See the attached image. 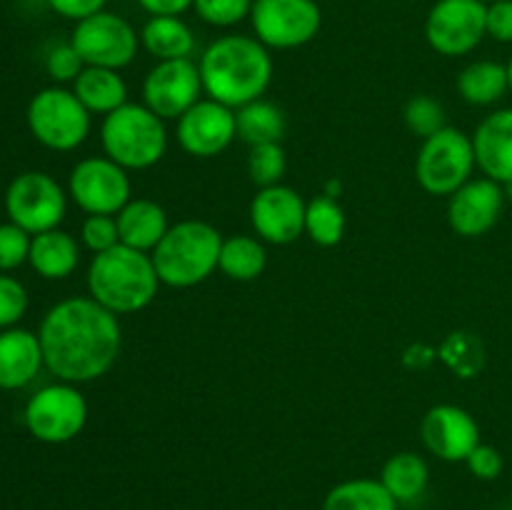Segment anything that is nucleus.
<instances>
[{
    "label": "nucleus",
    "instance_id": "obj_41",
    "mask_svg": "<svg viewBox=\"0 0 512 510\" xmlns=\"http://www.w3.org/2000/svg\"><path fill=\"white\" fill-rule=\"evenodd\" d=\"M105 3H108V0H48V5L60 15V18L75 20V23L88 18V15L105 10Z\"/></svg>",
    "mask_w": 512,
    "mask_h": 510
},
{
    "label": "nucleus",
    "instance_id": "obj_3",
    "mask_svg": "<svg viewBox=\"0 0 512 510\" xmlns=\"http://www.w3.org/2000/svg\"><path fill=\"white\" fill-rule=\"evenodd\" d=\"M85 283L90 298L115 315H133L145 310L163 285L153 255L123 243L93 255Z\"/></svg>",
    "mask_w": 512,
    "mask_h": 510
},
{
    "label": "nucleus",
    "instance_id": "obj_30",
    "mask_svg": "<svg viewBox=\"0 0 512 510\" xmlns=\"http://www.w3.org/2000/svg\"><path fill=\"white\" fill-rule=\"evenodd\" d=\"M235 123H238V138L248 143L250 148L253 145L280 143V138L285 135L283 110L263 98L235 110Z\"/></svg>",
    "mask_w": 512,
    "mask_h": 510
},
{
    "label": "nucleus",
    "instance_id": "obj_37",
    "mask_svg": "<svg viewBox=\"0 0 512 510\" xmlns=\"http://www.w3.org/2000/svg\"><path fill=\"white\" fill-rule=\"evenodd\" d=\"M80 240L93 255L105 253V250L120 245L118 220L115 215H88L80 225Z\"/></svg>",
    "mask_w": 512,
    "mask_h": 510
},
{
    "label": "nucleus",
    "instance_id": "obj_31",
    "mask_svg": "<svg viewBox=\"0 0 512 510\" xmlns=\"http://www.w3.org/2000/svg\"><path fill=\"white\" fill-rule=\"evenodd\" d=\"M305 235L320 248H335L345 235L343 205L328 195L310 200L308 213H305Z\"/></svg>",
    "mask_w": 512,
    "mask_h": 510
},
{
    "label": "nucleus",
    "instance_id": "obj_16",
    "mask_svg": "<svg viewBox=\"0 0 512 510\" xmlns=\"http://www.w3.org/2000/svg\"><path fill=\"white\" fill-rule=\"evenodd\" d=\"M178 145L193 158H215L238 138L235 110L218 100L203 98L178 118Z\"/></svg>",
    "mask_w": 512,
    "mask_h": 510
},
{
    "label": "nucleus",
    "instance_id": "obj_42",
    "mask_svg": "<svg viewBox=\"0 0 512 510\" xmlns=\"http://www.w3.org/2000/svg\"><path fill=\"white\" fill-rule=\"evenodd\" d=\"M435 360H438V348H433L428 343L408 345L403 350V355H400V363L408 370H428Z\"/></svg>",
    "mask_w": 512,
    "mask_h": 510
},
{
    "label": "nucleus",
    "instance_id": "obj_8",
    "mask_svg": "<svg viewBox=\"0 0 512 510\" xmlns=\"http://www.w3.org/2000/svg\"><path fill=\"white\" fill-rule=\"evenodd\" d=\"M88 423V400L78 385H45L30 395L25 405V428L35 440L48 445H63L78 438Z\"/></svg>",
    "mask_w": 512,
    "mask_h": 510
},
{
    "label": "nucleus",
    "instance_id": "obj_4",
    "mask_svg": "<svg viewBox=\"0 0 512 510\" xmlns=\"http://www.w3.org/2000/svg\"><path fill=\"white\" fill-rule=\"evenodd\" d=\"M223 235L205 220H180L153 250V263L160 283L168 288H195L218 270Z\"/></svg>",
    "mask_w": 512,
    "mask_h": 510
},
{
    "label": "nucleus",
    "instance_id": "obj_34",
    "mask_svg": "<svg viewBox=\"0 0 512 510\" xmlns=\"http://www.w3.org/2000/svg\"><path fill=\"white\" fill-rule=\"evenodd\" d=\"M193 10L213 28H233L253 13V0H195Z\"/></svg>",
    "mask_w": 512,
    "mask_h": 510
},
{
    "label": "nucleus",
    "instance_id": "obj_46",
    "mask_svg": "<svg viewBox=\"0 0 512 510\" xmlns=\"http://www.w3.org/2000/svg\"><path fill=\"white\" fill-rule=\"evenodd\" d=\"M508 80H510V93H512V58H510V63H508Z\"/></svg>",
    "mask_w": 512,
    "mask_h": 510
},
{
    "label": "nucleus",
    "instance_id": "obj_12",
    "mask_svg": "<svg viewBox=\"0 0 512 510\" xmlns=\"http://www.w3.org/2000/svg\"><path fill=\"white\" fill-rule=\"evenodd\" d=\"M68 195L88 215H118L133 198L128 170L108 155L83 158L68 178Z\"/></svg>",
    "mask_w": 512,
    "mask_h": 510
},
{
    "label": "nucleus",
    "instance_id": "obj_49",
    "mask_svg": "<svg viewBox=\"0 0 512 510\" xmlns=\"http://www.w3.org/2000/svg\"><path fill=\"white\" fill-rule=\"evenodd\" d=\"M253 3H258V0H253Z\"/></svg>",
    "mask_w": 512,
    "mask_h": 510
},
{
    "label": "nucleus",
    "instance_id": "obj_14",
    "mask_svg": "<svg viewBox=\"0 0 512 510\" xmlns=\"http://www.w3.org/2000/svg\"><path fill=\"white\" fill-rule=\"evenodd\" d=\"M203 95L200 68L190 58L160 60L148 70L143 80V105L158 118L178 120L188 113Z\"/></svg>",
    "mask_w": 512,
    "mask_h": 510
},
{
    "label": "nucleus",
    "instance_id": "obj_32",
    "mask_svg": "<svg viewBox=\"0 0 512 510\" xmlns=\"http://www.w3.org/2000/svg\"><path fill=\"white\" fill-rule=\"evenodd\" d=\"M288 170V155L280 143L253 145L248 155V175L258 188L280 185Z\"/></svg>",
    "mask_w": 512,
    "mask_h": 510
},
{
    "label": "nucleus",
    "instance_id": "obj_10",
    "mask_svg": "<svg viewBox=\"0 0 512 510\" xmlns=\"http://www.w3.org/2000/svg\"><path fill=\"white\" fill-rule=\"evenodd\" d=\"M70 43L85 65L123 70L138 55L140 35L123 15L100 10L75 23Z\"/></svg>",
    "mask_w": 512,
    "mask_h": 510
},
{
    "label": "nucleus",
    "instance_id": "obj_33",
    "mask_svg": "<svg viewBox=\"0 0 512 510\" xmlns=\"http://www.w3.org/2000/svg\"><path fill=\"white\" fill-rule=\"evenodd\" d=\"M403 120L408 125V130L418 138H430V135L440 133L443 128H448V115H445L443 103H438L430 95H413V98L405 103Z\"/></svg>",
    "mask_w": 512,
    "mask_h": 510
},
{
    "label": "nucleus",
    "instance_id": "obj_17",
    "mask_svg": "<svg viewBox=\"0 0 512 510\" xmlns=\"http://www.w3.org/2000/svg\"><path fill=\"white\" fill-rule=\"evenodd\" d=\"M420 438L425 448L445 463H465L468 455L483 443L478 420L465 408L450 403L433 405L423 415Z\"/></svg>",
    "mask_w": 512,
    "mask_h": 510
},
{
    "label": "nucleus",
    "instance_id": "obj_47",
    "mask_svg": "<svg viewBox=\"0 0 512 510\" xmlns=\"http://www.w3.org/2000/svg\"><path fill=\"white\" fill-rule=\"evenodd\" d=\"M483 3H495V0H483Z\"/></svg>",
    "mask_w": 512,
    "mask_h": 510
},
{
    "label": "nucleus",
    "instance_id": "obj_9",
    "mask_svg": "<svg viewBox=\"0 0 512 510\" xmlns=\"http://www.w3.org/2000/svg\"><path fill=\"white\" fill-rule=\"evenodd\" d=\"M68 210V195L53 175L28 170L10 180L5 190V213L10 223L20 225L30 235L55 230Z\"/></svg>",
    "mask_w": 512,
    "mask_h": 510
},
{
    "label": "nucleus",
    "instance_id": "obj_2",
    "mask_svg": "<svg viewBox=\"0 0 512 510\" xmlns=\"http://www.w3.org/2000/svg\"><path fill=\"white\" fill-rule=\"evenodd\" d=\"M203 93L238 110L260 100L273 83V55L255 35H220L200 55Z\"/></svg>",
    "mask_w": 512,
    "mask_h": 510
},
{
    "label": "nucleus",
    "instance_id": "obj_18",
    "mask_svg": "<svg viewBox=\"0 0 512 510\" xmlns=\"http://www.w3.org/2000/svg\"><path fill=\"white\" fill-rule=\"evenodd\" d=\"M505 208L503 185L490 178H470L448 198V225L460 238L490 233Z\"/></svg>",
    "mask_w": 512,
    "mask_h": 510
},
{
    "label": "nucleus",
    "instance_id": "obj_29",
    "mask_svg": "<svg viewBox=\"0 0 512 510\" xmlns=\"http://www.w3.org/2000/svg\"><path fill=\"white\" fill-rule=\"evenodd\" d=\"M438 360L460 380H473L483 373L488 350L473 330H453L438 345Z\"/></svg>",
    "mask_w": 512,
    "mask_h": 510
},
{
    "label": "nucleus",
    "instance_id": "obj_39",
    "mask_svg": "<svg viewBox=\"0 0 512 510\" xmlns=\"http://www.w3.org/2000/svg\"><path fill=\"white\" fill-rule=\"evenodd\" d=\"M465 465H468V470L478 480H498L500 475H503L505 460L498 448H493V445L488 443H480L478 448L468 455Z\"/></svg>",
    "mask_w": 512,
    "mask_h": 510
},
{
    "label": "nucleus",
    "instance_id": "obj_26",
    "mask_svg": "<svg viewBox=\"0 0 512 510\" xmlns=\"http://www.w3.org/2000/svg\"><path fill=\"white\" fill-rule=\"evenodd\" d=\"M508 90V65L498 60H475L465 65L458 75V93L468 105L488 108V105L500 103Z\"/></svg>",
    "mask_w": 512,
    "mask_h": 510
},
{
    "label": "nucleus",
    "instance_id": "obj_48",
    "mask_svg": "<svg viewBox=\"0 0 512 510\" xmlns=\"http://www.w3.org/2000/svg\"><path fill=\"white\" fill-rule=\"evenodd\" d=\"M500 510H512V508H500Z\"/></svg>",
    "mask_w": 512,
    "mask_h": 510
},
{
    "label": "nucleus",
    "instance_id": "obj_11",
    "mask_svg": "<svg viewBox=\"0 0 512 510\" xmlns=\"http://www.w3.org/2000/svg\"><path fill=\"white\" fill-rule=\"evenodd\" d=\"M250 23L265 48L295 50L320 33L323 10L318 0H258L253 3Z\"/></svg>",
    "mask_w": 512,
    "mask_h": 510
},
{
    "label": "nucleus",
    "instance_id": "obj_44",
    "mask_svg": "<svg viewBox=\"0 0 512 510\" xmlns=\"http://www.w3.org/2000/svg\"><path fill=\"white\" fill-rule=\"evenodd\" d=\"M340 190H343V185H340L338 180H328V185H325V193H323V195H328V198L338 200Z\"/></svg>",
    "mask_w": 512,
    "mask_h": 510
},
{
    "label": "nucleus",
    "instance_id": "obj_22",
    "mask_svg": "<svg viewBox=\"0 0 512 510\" xmlns=\"http://www.w3.org/2000/svg\"><path fill=\"white\" fill-rule=\"evenodd\" d=\"M28 263L45 280L68 278L80 263L78 240L58 228L33 235Z\"/></svg>",
    "mask_w": 512,
    "mask_h": 510
},
{
    "label": "nucleus",
    "instance_id": "obj_27",
    "mask_svg": "<svg viewBox=\"0 0 512 510\" xmlns=\"http://www.w3.org/2000/svg\"><path fill=\"white\" fill-rule=\"evenodd\" d=\"M265 265H268V250H265V243L260 238L245 233L223 238L218 270L225 278L250 283V280L263 275Z\"/></svg>",
    "mask_w": 512,
    "mask_h": 510
},
{
    "label": "nucleus",
    "instance_id": "obj_35",
    "mask_svg": "<svg viewBox=\"0 0 512 510\" xmlns=\"http://www.w3.org/2000/svg\"><path fill=\"white\" fill-rule=\"evenodd\" d=\"M30 243H33V235L20 225L10 223V220L0 225V273H10L28 263Z\"/></svg>",
    "mask_w": 512,
    "mask_h": 510
},
{
    "label": "nucleus",
    "instance_id": "obj_7",
    "mask_svg": "<svg viewBox=\"0 0 512 510\" xmlns=\"http://www.w3.org/2000/svg\"><path fill=\"white\" fill-rule=\"evenodd\" d=\"M475 150L473 138L460 128H443L423 140L415 158V178L430 195H453L473 178Z\"/></svg>",
    "mask_w": 512,
    "mask_h": 510
},
{
    "label": "nucleus",
    "instance_id": "obj_20",
    "mask_svg": "<svg viewBox=\"0 0 512 510\" xmlns=\"http://www.w3.org/2000/svg\"><path fill=\"white\" fill-rule=\"evenodd\" d=\"M45 368L38 333L25 328L0 330V390H20Z\"/></svg>",
    "mask_w": 512,
    "mask_h": 510
},
{
    "label": "nucleus",
    "instance_id": "obj_28",
    "mask_svg": "<svg viewBox=\"0 0 512 510\" xmlns=\"http://www.w3.org/2000/svg\"><path fill=\"white\" fill-rule=\"evenodd\" d=\"M398 500L385 490L380 478H350L333 485L323 510H398Z\"/></svg>",
    "mask_w": 512,
    "mask_h": 510
},
{
    "label": "nucleus",
    "instance_id": "obj_38",
    "mask_svg": "<svg viewBox=\"0 0 512 510\" xmlns=\"http://www.w3.org/2000/svg\"><path fill=\"white\" fill-rule=\"evenodd\" d=\"M85 63L78 55V50L73 48V43H58L48 50V58H45V70H48L50 78L55 83H75L80 73H83Z\"/></svg>",
    "mask_w": 512,
    "mask_h": 510
},
{
    "label": "nucleus",
    "instance_id": "obj_43",
    "mask_svg": "<svg viewBox=\"0 0 512 510\" xmlns=\"http://www.w3.org/2000/svg\"><path fill=\"white\" fill-rule=\"evenodd\" d=\"M140 8L153 15H183L195 5V0H138Z\"/></svg>",
    "mask_w": 512,
    "mask_h": 510
},
{
    "label": "nucleus",
    "instance_id": "obj_5",
    "mask_svg": "<svg viewBox=\"0 0 512 510\" xmlns=\"http://www.w3.org/2000/svg\"><path fill=\"white\" fill-rule=\"evenodd\" d=\"M100 145L120 168L148 170L158 165L168 150L165 120L158 118L148 105L125 103L100 123Z\"/></svg>",
    "mask_w": 512,
    "mask_h": 510
},
{
    "label": "nucleus",
    "instance_id": "obj_15",
    "mask_svg": "<svg viewBox=\"0 0 512 510\" xmlns=\"http://www.w3.org/2000/svg\"><path fill=\"white\" fill-rule=\"evenodd\" d=\"M308 203L290 185L260 188L250 203V225L263 243L290 245L305 235Z\"/></svg>",
    "mask_w": 512,
    "mask_h": 510
},
{
    "label": "nucleus",
    "instance_id": "obj_25",
    "mask_svg": "<svg viewBox=\"0 0 512 510\" xmlns=\"http://www.w3.org/2000/svg\"><path fill=\"white\" fill-rule=\"evenodd\" d=\"M380 483L385 485L390 495L398 500V505L415 503L423 498L430 483V468L428 460L423 455L413 453V450H403L385 460L383 470H380Z\"/></svg>",
    "mask_w": 512,
    "mask_h": 510
},
{
    "label": "nucleus",
    "instance_id": "obj_6",
    "mask_svg": "<svg viewBox=\"0 0 512 510\" xmlns=\"http://www.w3.org/2000/svg\"><path fill=\"white\" fill-rule=\"evenodd\" d=\"M28 128L43 148L70 153L88 140L93 115L73 90L63 85L43 88L28 103Z\"/></svg>",
    "mask_w": 512,
    "mask_h": 510
},
{
    "label": "nucleus",
    "instance_id": "obj_45",
    "mask_svg": "<svg viewBox=\"0 0 512 510\" xmlns=\"http://www.w3.org/2000/svg\"><path fill=\"white\" fill-rule=\"evenodd\" d=\"M503 190H505V200H512V180L503 185Z\"/></svg>",
    "mask_w": 512,
    "mask_h": 510
},
{
    "label": "nucleus",
    "instance_id": "obj_13",
    "mask_svg": "<svg viewBox=\"0 0 512 510\" xmlns=\"http://www.w3.org/2000/svg\"><path fill=\"white\" fill-rule=\"evenodd\" d=\"M488 3L483 0H438L425 18V40L445 58L468 55L488 38Z\"/></svg>",
    "mask_w": 512,
    "mask_h": 510
},
{
    "label": "nucleus",
    "instance_id": "obj_24",
    "mask_svg": "<svg viewBox=\"0 0 512 510\" xmlns=\"http://www.w3.org/2000/svg\"><path fill=\"white\" fill-rule=\"evenodd\" d=\"M140 45L155 60H183L195 50V33L180 15H153L140 30Z\"/></svg>",
    "mask_w": 512,
    "mask_h": 510
},
{
    "label": "nucleus",
    "instance_id": "obj_19",
    "mask_svg": "<svg viewBox=\"0 0 512 510\" xmlns=\"http://www.w3.org/2000/svg\"><path fill=\"white\" fill-rule=\"evenodd\" d=\"M473 138L475 163L485 178L505 185L512 180V108L485 115Z\"/></svg>",
    "mask_w": 512,
    "mask_h": 510
},
{
    "label": "nucleus",
    "instance_id": "obj_21",
    "mask_svg": "<svg viewBox=\"0 0 512 510\" xmlns=\"http://www.w3.org/2000/svg\"><path fill=\"white\" fill-rule=\"evenodd\" d=\"M115 220L120 243L143 253H153L170 228L165 208L150 198H130Z\"/></svg>",
    "mask_w": 512,
    "mask_h": 510
},
{
    "label": "nucleus",
    "instance_id": "obj_23",
    "mask_svg": "<svg viewBox=\"0 0 512 510\" xmlns=\"http://www.w3.org/2000/svg\"><path fill=\"white\" fill-rule=\"evenodd\" d=\"M73 93L90 110V115H103V118L128 103V83L120 70L95 68V65H85L83 73L75 78Z\"/></svg>",
    "mask_w": 512,
    "mask_h": 510
},
{
    "label": "nucleus",
    "instance_id": "obj_36",
    "mask_svg": "<svg viewBox=\"0 0 512 510\" xmlns=\"http://www.w3.org/2000/svg\"><path fill=\"white\" fill-rule=\"evenodd\" d=\"M28 310V290L18 278L0 273V330L15 328Z\"/></svg>",
    "mask_w": 512,
    "mask_h": 510
},
{
    "label": "nucleus",
    "instance_id": "obj_40",
    "mask_svg": "<svg viewBox=\"0 0 512 510\" xmlns=\"http://www.w3.org/2000/svg\"><path fill=\"white\" fill-rule=\"evenodd\" d=\"M485 30H488V38L498 40V43H512V0L488 3Z\"/></svg>",
    "mask_w": 512,
    "mask_h": 510
},
{
    "label": "nucleus",
    "instance_id": "obj_1",
    "mask_svg": "<svg viewBox=\"0 0 512 510\" xmlns=\"http://www.w3.org/2000/svg\"><path fill=\"white\" fill-rule=\"evenodd\" d=\"M45 368L63 383H93L118 363L123 333L118 315L93 300L75 295L55 303L38 330Z\"/></svg>",
    "mask_w": 512,
    "mask_h": 510
}]
</instances>
